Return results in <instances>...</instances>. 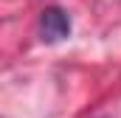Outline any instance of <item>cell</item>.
<instances>
[{
    "label": "cell",
    "mask_w": 121,
    "mask_h": 118,
    "mask_svg": "<svg viewBox=\"0 0 121 118\" xmlns=\"http://www.w3.org/2000/svg\"><path fill=\"white\" fill-rule=\"evenodd\" d=\"M65 37H70V17H68V11H62L56 6L42 8V14H39V39L42 42H62Z\"/></svg>",
    "instance_id": "cell-1"
}]
</instances>
